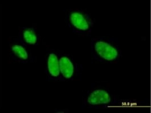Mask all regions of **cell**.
Returning <instances> with one entry per match:
<instances>
[{
  "label": "cell",
  "mask_w": 151,
  "mask_h": 113,
  "mask_svg": "<svg viewBox=\"0 0 151 113\" xmlns=\"http://www.w3.org/2000/svg\"><path fill=\"white\" fill-rule=\"evenodd\" d=\"M48 69L51 76L57 77L60 75V61L57 56L53 53H51L49 56Z\"/></svg>",
  "instance_id": "5b68a950"
},
{
  "label": "cell",
  "mask_w": 151,
  "mask_h": 113,
  "mask_svg": "<svg viewBox=\"0 0 151 113\" xmlns=\"http://www.w3.org/2000/svg\"><path fill=\"white\" fill-rule=\"evenodd\" d=\"M111 101V98L107 92L102 90H97L93 92L88 98V102L91 105L106 104Z\"/></svg>",
  "instance_id": "7a4b0ae2"
},
{
  "label": "cell",
  "mask_w": 151,
  "mask_h": 113,
  "mask_svg": "<svg viewBox=\"0 0 151 113\" xmlns=\"http://www.w3.org/2000/svg\"><path fill=\"white\" fill-rule=\"evenodd\" d=\"M96 53L108 61L115 60L118 56V52L114 47L109 43L102 41H99L95 44Z\"/></svg>",
  "instance_id": "6da1fadb"
},
{
  "label": "cell",
  "mask_w": 151,
  "mask_h": 113,
  "mask_svg": "<svg viewBox=\"0 0 151 113\" xmlns=\"http://www.w3.org/2000/svg\"><path fill=\"white\" fill-rule=\"evenodd\" d=\"M24 38L28 43L33 44L37 42V36L32 30H27L24 32Z\"/></svg>",
  "instance_id": "52a82bcc"
},
{
  "label": "cell",
  "mask_w": 151,
  "mask_h": 113,
  "mask_svg": "<svg viewBox=\"0 0 151 113\" xmlns=\"http://www.w3.org/2000/svg\"><path fill=\"white\" fill-rule=\"evenodd\" d=\"M12 49L14 54L19 58L23 59H27L28 57V53L22 46L15 45L13 46Z\"/></svg>",
  "instance_id": "8992f818"
},
{
  "label": "cell",
  "mask_w": 151,
  "mask_h": 113,
  "mask_svg": "<svg viewBox=\"0 0 151 113\" xmlns=\"http://www.w3.org/2000/svg\"><path fill=\"white\" fill-rule=\"evenodd\" d=\"M70 19L72 24L79 30H87L89 28V24L85 17L79 12L71 14Z\"/></svg>",
  "instance_id": "3957f363"
},
{
  "label": "cell",
  "mask_w": 151,
  "mask_h": 113,
  "mask_svg": "<svg viewBox=\"0 0 151 113\" xmlns=\"http://www.w3.org/2000/svg\"><path fill=\"white\" fill-rule=\"evenodd\" d=\"M60 70L63 76L66 78H70L74 73V66L69 59L62 57L60 60Z\"/></svg>",
  "instance_id": "277c9868"
}]
</instances>
